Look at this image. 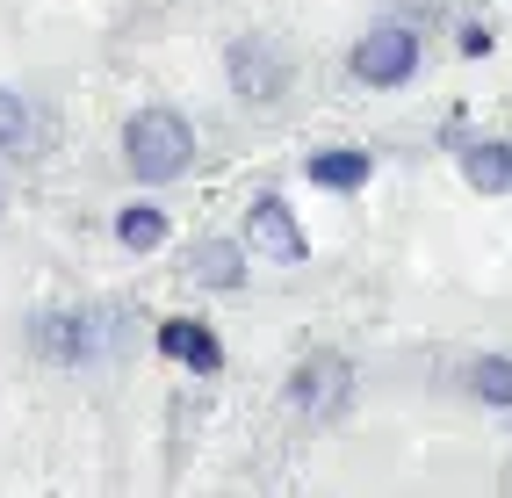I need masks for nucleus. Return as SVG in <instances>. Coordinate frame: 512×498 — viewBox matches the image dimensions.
Masks as SVG:
<instances>
[{
    "label": "nucleus",
    "mask_w": 512,
    "mask_h": 498,
    "mask_svg": "<svg viewBox=\"0 0 512 498\" xmlns=\"http://www.w3.org/2000/svg\"><path fill=\"white\" fill-rule=\"evenodd\" d=\"M123 166L138 174L145 188H166V181H181L188 166H195V123L181 109H138L123 123Z\"/></svg>",
    "instance_id": "f257e3e1"
},
{
    "label": "nucleus",
    "mask_w": 512,
    "mask_h": 498,
    "mask_svg": "<svg viewBox=\"0 0 512 498\" xmlns=\"http://www.w3.org/2000/svg\"><path fill=\"white\" fill-rule=\"evenodd\" d=\"M29 354L58 361V369H87L109 354V318L101 311H37L29 318Z\"/></svg>",
    "instance_id": "f03ea898"
},
{
    "label": "nucleus",
    "mask_w": 512,
    "mask_h": 498,
    "mask_svg": "<svg viewBox=\"0 0 512 498\" xmlns=\"http://www.w3.org/2000/svg\"><path fill=\"white\" fill-rule=\"evenodd\" d=\"M354 405V361L347 354H332V347H318V354H303L296 369H289V412H303V419H339Z\"/></svg>",
    "instance_id": "7ed1b4c3"
},
{
    "label": "nucleus",
    "mask_w": 512,
    "mask_h": 498,
    "mask_svg": "<svg viewBox=\"0 0 512 498\" xmlns=\"http://www.w3.org/2000/svg\"><path fill=\"white\" fill-rule=\"evenodd\" d=\"M224 73H231V94H238V102H253V109H275L282 94L296 87V65L275 51V37H238L224 51Z\"/></svg>",
    "instance_id": "20e7f679"
},
{
    "label": "nucleus",
    "mask_w": 512,
    "mask_h": 498,
    "mask_svg": "<svg viewBox=\"0 0 512 498\" xmlns=\"http://www.w3.org/2000/svg\"><path fill=\"white\" fill-rule=\"evenodd\" d=\"M419 29L412 22H375L368 37L354 44V58H347V73L361 80V87H404L419 73Z\"/></svg>",
    "instance_id": "39448f33"
},
{
    "label": "nucleus",
    "mask_w": 512,
    "mask_h": 498,
    "mask_svg": "<svg viewBox=\"0 0 512 498\" xmlns=\"http://www.w3.org/2000/svg\"><path fill=\"white\" fill-rule=\"evenodd\" d=\"M246 239H253V253L282 260V268H303V260H311V239H303V224L289 217L282 195H260V203L246 210Z\"/></svg>",
    "instance_id": "423d86ee"
},
{
    "label": "nucleus",
    "mask_w": 512,
    "mask_h": 498,
    "mask_svg": "<svg viewBox=\"0 0 512 498\" xmlns=\"http://www.w3.org/2000/svg\"><path fill=\"white\" fill-rule=\"evenodd\" d=\"M159 354L181 361V369H195V376H217L224 369V347H217V332L202 318H166L159 325Z\"/></svg>",
    "instance_id": "0eeeda50"
},
{
    "label": "nucleus",
    "mask_w": 512,
    "mask_h": 498,
    "mask_svg": "<svg viewBox=\"0 0 512 498\" xmlns=\"http://www.w3.org/2000/svg\"><path fill=\"white\" fill-rule=\"evenodd\" d=\"M462 181L476 195H512V138H476L462 145Z\"/></svg>",
    "instance_id": "6e6552de"
},
{
    "label": "nucleus",
    "mask_w": 512,
    "mask_h": 498,
    "mask_svg": "<svg viewBox=\"0 0 512 498\" xmlns=\"http://www.w3.org/2000/svg\"><path fill=\"white\" fill-rule=\"evenodd\" d=\"M188 275L202 289H246V246H231V239H202L188 253Z\"/></svg>",
    "instance_id": "1a4fd4ad"
},
{
    "label": "nucleus",
    "mask_w": 512,
    "mask_h": 498,
    "mask_svg": "<svg viewBox=\"0 0 512 498\" xmlns=\"http://www.w3.org/2000/svg\"><path fill=\"white\" fill-rule=\"evenodd\" d=\"M469 397L476 405H491V412H512V354H476L469 369H462Z\"/></svg>",
    "instance_id": "9d476101"
},
{
    "label": "nucleus",
    "mask_w": 512,
    "mask_h": 498,
    "mask_svg": "<svg viewBox=\"0 0 512 498\" xmlns=\"http://www.w3.org/2000/svg\"><path fill=\"white\" fill-rule=\"evenodd\" d=\"M116 246H130V253L166 246V210L159 203H123L116 210Z\"/></svg>",
    "instance_id": "9b49d317"
},
{
    "label": "nucleus",
    "mask_w": 512,
    "mask_h": 498,
    "mask_svg": "<svg viewBox=\"0 0 512 498\" xmlns=\"http://www.w3.org/2000/svg\"><path fill=\"white\" fill-rule=\"evenodd\" d=\"M311 181L318 188H361L368 181V152H354V145H332V152H311Z\"/></svg>",
    "instance_id": "f8f14e48"
},
{
    "label": "nucleus",
    "mask_w": 512,
    "mask_h": 498,
    "mask_svg": "<svg viewBox=\"0 0 512 498\" xmlns=\"http://www.w3.org/2000/svg\"><path fill=\"white\" fill-rule=\"evenodd\" d=\"M22 138H29V109H22L15 87H0V152H15Z\"/></svg>",
    "instance_id": "ddd939ff"
},
{
    "label": "nucleus",
    "mask_w": 512,
    "mask_h": 498,
    "mask_svg": "<svg viewBox=\"0 0 512 498\" xmlns=\"http://www.w3.org/2000/svg\"><path fill=\"white\" fill-rule=\"evenodd\" d=\"M462 51H469V58H484V51H491V29H484V22H469V29H462Z\"/></svg>",
    "instance_id": "4468645a"
}]
</instances>
